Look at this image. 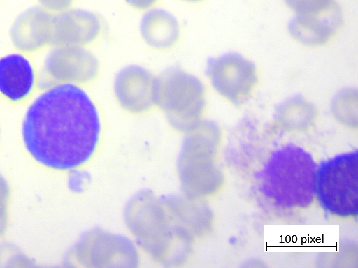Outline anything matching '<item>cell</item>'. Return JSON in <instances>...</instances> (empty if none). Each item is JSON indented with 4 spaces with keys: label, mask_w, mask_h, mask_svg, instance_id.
<instances>
[{
    "label": "cell",
    "mask_w": 358,
    "mask_h": 268,
    "mask_svg": "<svg viewBox=\"0 0 358 268\" xmlns=\"http://www.w3.org/2000/svg\"><path fill=\"white\" fill-rule=\"evenodd\" d=\"M155 76L147 68L129 64L116 74L113 94L120 105L135 114L143 113L155 105Z\"/></svg>",
    "instance_id": "5b68a950"
},
{
    "label": "cell",
    "mask_w": 358,
    "mask_h": 268,
    "mask_svg": "<svg viewBox=\"0 0 358 268\" xmlns=\"http://www.w3.org/2000/svg\"><path fill=\"white\" fill-rule=\"evenodd\" d=\"M101 133L97 107L81 86L41 87L27 106L21 135L31 156L57 170L83 165L94 153Z\"/></svg>",
    "instance_id": "6da1fadb"
},
{
    "label": "cell",
    "mask_w": 358,
    "mask_h": 268,
    "mask_svg": "<svg viewBox=\"0 0 358 268\" xmlns=\"http://www.w3.org/2000/svg\"><path fill=\"white\" fill-rule=\"evenodd\" d=\"M40 73L29 54L15 50L0 57V96L18 103L34 94Z\"/></svg>",
    "instance_id": "8992f818"
},
{
    "label": "cell",
    "mask_w": 358,
    "mask_h": 268,
    "mask_svg": "<svg viewBox=\"0 0 358 268\" xmlns=\"http://www.w3.org/2000/svg\"><path fill=\"white\" fill-rule=\"evenodd\" d=\"M100 63L87 47L52 45L42 60L40 87L71 84L83 87L96 79Z\"/></svg>",
    "instance_id": "3957f363"
},
{
    "label": "cell",
    "mask_w": 358,
    "mask_h": 268,
    "mask_svg": "<svg viewBox=\"0 0 358 268\" xmlns=\"http://www.w3.org/2000/svg\"><path fill=\"white\" fill-rule=\"evenodd\" d=\"M206 88L196 75L178 66L157 76L155 105L168 115L178 129L194 127L206 106Z\"/></svg>",
    "instance_id": "7a4b0ae2"
},
{
    "label": "cell",
    "mask_w": 358,
    "mask_h": 268,
    "mask_svg": "<svg viewBox=\"0 0 358 268\" xmlns=\"http://www.w3.org/2000/svg\"><path fill=\"white\" fill-rule=\"evenodd\" d=\"M357 105V91L348 88L341 91L333 103L334 112L341 120L349 124L355 123Z\"/></svg>",
    "instance_id": "7c38bea8"
},
{
    "label": "cell",
    "mask_w": 358,
    "mask_h": 268,
    "mask_svg": "<svg viewBox=\"0 0 358 268\" xmlns=\"http://www.w3.org/2000/svg\"><path fill=\"white\" fill-rule=\"evenodd\" d=\"M180 25L171 12L159 8L145 10L139 23L143 41L150 48L164 51L173 47L180 37Z\"/></svg>",
    "instance_id": "30bf717a"
},
{
    "label": "cell",
    "mask_w": 358,
    "mask_h": 268,
    "mask_svg": "<svg viewBox=\"0 0 358 268\" xmlns=\"http://www.w3.org/2000/svg\"><path fill=\"white\" fill-rule=\"evenodd\" d=\"M280 112L285 124L292 127H303L308 125L313 119L315 109L305 98L295 96L282 105Z\"/></svg>",
    "instance_id": "8fae6325"
},
{
    "label": "cell",
    "mask_w": 358,
    "mask_h": 268,
    "mask_svg": "<svg viewBox=\"0 0 358 268\" xmlns=\"http://www.w3.org/2000/svg\"><path fill=\"white\" fill-rule=\"evenodd\" d=\"M296 15L317 16L323 15L337 6L335 0H284Z\"/></svg>",
    "instance_id": "4fadbf2b"
},
{
    "label": "cell",
    "mask_w": 358,
    "mask_h": 268,
    "mask_svg": "<svg viewBox=\"0 0 358 268\" xmlns=\"http://www.w3.org/2000/svg\"><path fill=\"white\" fill-rule=\"evenodd\" d=\"M41 7L50 13H59L71 8L74 0H38Z\"/></svg>",
    "instance_id": "5bb4252c"
},
{
    "label": "cell",
    "mask_w": 358,
    "mask_h": 268,
    "mask_svg": "<svg viewBox=\"0 0 358 268\" xmlns=\"http://www.w3.org/2000/svg\"><path fill=\"white\" fill-rule=\"evenodd\" d=\"M342 22V13L337 5L321 15H296L289 24V31L301 44L317 47L327 44L339 30Z\"/></svg>",
    "instance_id": "9c48e42d"
},
{
    "label": "cell",
    "mask_w": 358,
    "mask_h": 268,
    "mask_svg": "<svg viewBox=\"0 0 358 268\" xmlns=\"http://www.w3.org/2000/svg\"><path fill=\"white\" fill-rule=\"evenodd\" d=\"M102 29V20L96 13L69 8L53 15L52 45L87 47L99 38Z\"/></svg>",
    "instance_id": "ba28073f"
},
{
    "label": "cell",
    "mask_w": 358,
    "mask_h": 268,
    "mask_svg": "<svg viewBox=\"0 0 358 268\" xmlns=\"http://www.w3.org/2000/svg\"><path fill=\"white\" fill-rule=\"evenodd\" d=\"M206 75L217 94L236 105L250 98L258 82L255 65L236 53L210 59Z\"/></svg>",
    "instance_id": "277c9868"
},
{
    "label": "cell",
    "mask_w": 358,
    "mask_h": 268,
    "mask_svg": "<svg viewBox=\"0 0 358 268\" xmlns=\"http://www.w3.org/2000/svg\"><path fill=\"white\" fill-rule=\"evenodd\" d=\"M53 15L41 6L31 7L21 13L9 31L10 42L15 50L29 54L52 45Z\"/></svg>",
    "instance_id": "52a82bcc"
},
{
    "label": "cell",
    "mask_w": 358,
    "mask_h": 268,
    "mask_svg": "<svg viewBox=\"0 0 358 268\" xmlns=\"http://www.w3.org/2000/svg\"><path fill=\"white\" fill-rule=\"evenodd\" d=\"M182 1H185V2H187V3H198V2H200L203 0H182Z\"/></svg>",
    "instance_id": "2e32d148"
},
{
    "label": "cell",
    "mask_w": 358,
    "mask_h": 268,
    "mask_svg": "<svg viewBox=\"0 0 358 268\" xmlns=\"http://www.w3.org/2000/svg\"><path fill=\"white\" fill-rule=\"evenodd\" d=\"M159 0H124L131 8L138 10H148L154 7Z\"/></svg>",
    "instance_id": "9a60e30c"
}]
</instances>
